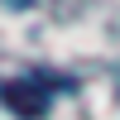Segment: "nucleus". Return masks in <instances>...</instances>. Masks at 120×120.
Segmentation results:
<instances>
[{"label":"nucleus","instance_id":"nucleus-1","mask_svg":"<svg viewBox=\"0 0 120 120\" xmlns=\"http://www.w3.org/2000/svg\"><path fill=\"white\" fill-rule=\"evenodd\" d=\"M53 101V86L48 77H15V82H0V106L15 111L19 120H38Z\"/></svg>","mask_w":120,"mask_h":120},{"label":"nucleus","instance_id":"nucleus-2","mask_svg":"<svg viewBox=\"0 0 120 120\" xmlns=\"http://www.w3.org/2000/svg\"><path fill=\"white\" fill-rule=\"evenodd\" d=\"M10 5H29V0H10Z\"/></svg>","mask_w":120,"mask_h":120}]
</instances>
